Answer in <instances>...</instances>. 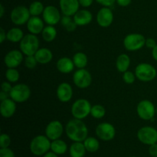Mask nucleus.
<instances>
[{"mask_svg": "<svg viewBox=\"0 0 157 157\" xmlns=\"http://www.w3.org/2000/svg\"><path fill=\"white\" fill-rule=\"evenodd\" d=\"M65 132L67 137L74 142H84L88 135V129L82 120H70L66 124Z\"/></svg>", "mask_w": 157, "mask_h": 157, "instance_id": "1", "label": "nucleus"}, {"mask_svg": "<svg viewBox=\"0 0 157 157\" xmlns=\"http://www.w3.org/2000/svg\"><path fill=\"white\" fill-rule=\"evenodd\" d=\"M19 43L20 50L25 56L35 55L37 51L39 49V40L38 37L33 34L25 35Z\"/></svg>", "mask_w": 157, "mask_h": 157, "instance_id": "2", "label": "nucleus"}, {"mask_svg": "<svg viewBox=\"0 0 157 157\" xmlns=\"http://www.w3.org/2000/svg\"><path fill=\"white\" fill-rule=\"evenodd\" d=\"M51 140L46 136L38 135L32 139L30 143V150L35 156H42L46 154L51 149Z\"/></svg>", "mask_w": 157, "mask_h": 157, "instance_id": "3", "label": "nucleus"}, {"mask_svg": "<svg viewBox=\"0 0 157 157\" xmlns=\"http://www.w3.org/2000/svg\"><path fill=\"white\" fill-rule=\"evenodd\" d=\"M135 75L139 81L150 82L153 81L157 75L156 69L148 63H140L135 69Z\"/></svg>", "mask_w": 157, "mask_h": 157, "instance_id": "4", "label": "nucleus"}, {"mask_svg": "<svg viewBox=\"0 0 157 157\" xmlns=\"http://www.w3.org/2000/svg\"><path fill=\"white\" fill-rule=\"evenodd\" d=\"M91 104L87 100L81 98L74 102L72 104L71 112L74 118L83 120L90 114Z\"/></svg>", "mask_w": 157, "mask_h": 157, "instance_id": "5", "label": "nucleus"}, {"mask_svg": "<svg viewBox=\"0 0 157 157\" xmlns=\"http://www.w3.org/2000/svg\"><path fill=\"white\" fill-rule=\"evenodd\" d=\"M146 39L147 38L141 34H129L124 38V45L129 52H136L145 46Z\"/></svg>", "mask_w": 157, "mask_h": 157, "instance_id": "6", "label": "nucleus"}, {"mask_svg": "<svg viewBox=\"0 0 157 157\" xmlns=\"http://www.w3.org/2000/svg\"><path fill=\"white\" fill-rule=\"evenodd\" d=\"M9 94L10 98L16 103H23L30 98L31 89L27 84H18L12 87Z\"/></svg>", "mask_w": 157, "mask_h": 157, "instance_id": "7", "label": "nucleus"}, {"mask_svg": "<svg viewBox=\"0 0 157 157\" xmlns=\"http://www.w3.org/2000/svg\"><path fill=\"white\" fill-rule=\"evenodd\" d=\"M136 113L140 119L151 121L156 114V107L153 103L149 100H143L137 104Z\"/></svg>", "mask_w": 157, "mask_h": 157, "instance_id": "8", "label": "nucleus"}, {"mask_svg": "<svg viewBox=\"0 0 157 157\" xmlns=\"http://www.w3.org/2000/svg\"><path fill=\"white\" fill-rule=\"evenodd\" d=\"M31 18L29 9L24 6H18L14 8L10 14V18L12 23L16 25L27 24Z\"/></svg>", "mask_w": 157, "mask_h": 157, "instance_id": "9", "label": "nucleus"}, {"mask_svg": "<svg viewBox=\"0 0 157 157\" xmlns=\"http://www.w3.org/2000/svg\"><path fill=\"white\" fill-rule=\"evenodd\" d=\"M137 138L145 145H153L157 143V130L153 127H141L137 132Z\"/></svg>", "mask_w": 157, "mask_h": 157, "instance_id": "10", "label": "nucleus"}, {"mask_svg": "<svg viewBox=\"0 0 157 157\" xmlns=\"http://www.w3.org/2000/svg\"><path fill=\"white\" fill-rule=\"evenodd\" d=\"M97 136L103 141H110L116 136V129L110 123H101L95 130Z\"/></svg>", "mask_w": 157, "mask_h": 157, "instance_id": "11", "label": "nucleus"}, {"mask_svg": "<svg viewBox=\"0 0 157 157\" xmlns=\"http://www.w3.org/2000/svg\"><path fill=\"white\" fill-rule=\"evenodd\" d=\"M73 82L78 88L85 89L91 84L92 76L85 68L78 69L73 75Z\"/></svg>", "mask_w": 157, "mask_h": 157, "instance_id": "12", "label": "nucleus"}, {"mask_svg": "<svg viewBox=\"0 0 157 157\" xmlns=\"http://www.w3.org/2000/svg\"><path fill=\"white\" fill-rule=\"evenodd\" d=\"M43 20L48 25H55L61 21V16L59 10L54 6H48L42 13Z\"/></svg>", "mask_w": 157, "mask_h": 157, "instance_id": "13", "label": "nucleus"}, {"mask_svg": "<svg viewBox=\"0 0 157 157\" xmlns=\"http://www.w3.org/2000/svg\"><path fill=\"white\" fill-rule=\"evenodd\" d=\"M64 127L59 121H52L45 128V136L51 140L60 139L63 134Z\"/></svg>", "mask_w": 157, "mask_h": 157, "instance_id": "14", "label": "nucleus"}, {"mask_svg": "<svg viewBox=\"0 0 157 157\" xmlns=\"http://www.w3.org/2000/svg\"><path fill=\"white\" fill-rule=\"evenodd\" d=\"M24 54L18 50H12L4 57V63L8 68H16L23 61Z\"/></svg>", "mask_w": 157, "mask_h": 157, "instance_id": "15", "label": "nucleus"}, {"mask_svg": "<svg viewBox=\"0 0 157 157\" xmlns=\"http://www.w3.org/2000/svg\"><path fill=\"white\" fill-rule=\"evenodd\" d=\"M113 21V13L109 7H103L97 14V22L101 27L107 28Z\"/></svg>", "mask_w": 157, "mask_h": 157, "instance_id": "16", "label": "nucleus"}, {"mask_svg": "<svg viewBox=\"0 0 157 157\" xmlns=\"http://www.w3.org/2000/svg\"><path fill=\"white\" fill-rule=\"evenodd\" d=\"M59 6L63 15L74 16L79 10L80 3L78 0H60Z\"/></svg>", "mask_w": 157, "mask_h": 157, "instance_id": "17", "label": "nucleus"}, {"mask_svg": "<svg viewBox=\"0 0 157 157\" xmlns=\"http://www.w3.org/2000/svg\"><path fill=\"white\" fill-rule=\"evenodd\" d=\"M56 94L61 102L67 103L70 101L73 97V89L68 83H61L57 88Z\"/></svg>", "mask_w": 157, "mask_h": 157, "instance_id": "18", "label": "nucleus"}, {"mask_svg": "<svg viewBox=\"0 0 157 157\" xmlns=\"http://www.w3.org/2000/svg\"><path fill=\"white\" fill-rule=\"evenodd\" d=\"M16 110V102L12 98H7L5 101H1L0 104V112L4 118H10L15 114Z\"/></svg>", "mask_w": 157, "mask_h": 157, "instance_id": "19", "label": "nucleus"}, {"mask_svg": "<svg viewBox=\"0 0 157 157\" xmlns=\"http://www.w3.org/2000/svg\"><path fill=\"white\" fill-rule=\"evenodd\" d=\"M44 20L38 16H32L27 22L28 31L35 35L41 33L44 28Z\"/></svg>", "mask_w": 157, "mask_h": 157, "instance_id": "20", "label": "nucleus"}, {"mask_svg": "<svg viewBox=\"0 0 157 157\" xmlns=\"http://www.w3.org/2000/svg\"><path fill=\"white\" fill-rule=\"evenodd\" d=\"M74 20L78 26H84L90 24L93 20V15L87 9L78 10L74 15Z\"/></svg>", "mask_w": 157, "mask_h": 157, "instance_id": "21", "label": "nucleus"}, {"mask_svg": "<svg viewBox=\"0 0 157 157\" xmlns=\"http://www.w3.org/2000/svg\"><path fill=\"white\" fill-rule=\"evenodd\" d=\"M75 66L73 60L67 58V57H63V58H59L56 64L58 71L62 74H69L72 72Z\"/></svg>", "mask_w": 157, "mask_h": 157, "instance_id": "22", "label": "nucleus"}, {"mask_svg": "<svg viewBox=\"0 0 157 157\" xmlns=\"http://www.w3.org/2000/svg\"><path fill=\"white\" fill-rule=\"evenodd\" d=\"M35 57L36 58L38 63L41 64H46L51 62L53 58V54L50 49L47 48H39L35 54Z\"/></svg>", "mask_w": 157, "mask_h": 157, "instance_id": "23", "label": "nucleus"}, {"mask_svg": "<svg viewBox=\"0 0 157 157\" xmlns=\"http://www.w3.org/2000/svg\"><path fill=\"white\" fill-rule=\"evenodd\" d=\"M130 65V58L127 54H121L117 57L116 61V67L121 73L128 71Z\"/></svg>", "mask_w": 157, "mask_h": 157, "instance_id": "24", "label": "nucleus"}, {"mask_svg": "<svg viewBox=\"0 0 157 157\" xmlns=\"http://www.w3.org/2000/svg\"><path fill=\"white\" fill-rule=\"evenodd\" d=\"M69 152L71 157H84L86 153L84 143L75 142L71 145Z\"/></svg>", "mask_w": 157, "mask_h": 157, "instance_id": "25", "label": "nucleus"}, {"mask_svg": "<svg viewBox=\"0 0 157 157\" xmlns=\"http://www.w3.org/2000/svg\"><path fill=\"white\" fill-rule=\"evenodd\" d=\"M24 36L22 30L19 28H12L7 32V40L12 43L20 42Z\"/></svg>", "mask_w": 157, "mask_h": 157, "instance_id": "26", "label": "nucleus"}, {"mask_svg": "<svg viewBox=\"0 0 157 157\" xmlns=\"http://www.w3.org/2000/svg\"><path fill=\"white\" fill-rule=\"evenodd\" d=\"M51 150L57 155L64 154L67 150V144L64 140H61L60 139L52 140L51 144Z\"/></svg>", "mask_w": 157, "mask_h": 157, "instance_id": "27", "label": "nucleus"}, {"mask_svg": "<svg viewBox=\"0 0 157 157\" xmlns=\"http://www.w3.org/2000/svg\"><path fill=\"white\" fill-rule=\"evenodd\" d=\"M41 37L43 40L46 42H52L57 37V30L54 25H48L44 28L42 32H41Z\"/></svg>", "mask_w": 157, "mask_h": 157, "instance_id": "28", "label": "nucleus"}, {"mask_svg": "<svg viewBox=\"0 0 157 157\" xmlns=\"http://www.w3.org/2000/svg\"><path fill=\"white\" fill-rule=\"evenodd\" d=\"M72 60H73L75 67H78V69L84 68L88 62L87 56L83 52H77L73 56Z\"/></svg>", "mask_w": 157, "mask_h": 157, "instance_id": "29", "label": "nucleus"}, {"mask_svg": "<svg viewBox=\"0 0 157 157\" xmlns=\"http://www.w3.org/2000/svg\"><path fill=\"white\" fill-rule=\"evenodd\" d=\"M84 145L86 150L90 153H95L99 150V141L94 137H87L84 141Z\"/></svg>", "mask_w": 157, "mask_h": 157, "instance_id": "30", "label": "nucleus"}, {"mask_svg": "<svg viewBox=\"0 0 157 157\" xmlns=\"http://www.w3.org/2000/svg\"><path fill=\"white\" fill-rule=\"evenodd\" d=\"M61 24L63 27L67 30V32H74L77 28V24L75 23L74 18H71V16H67V15H64L61 17Z\"/></svg>", "mask_w": 157, "mask_h": 157, "instance_id": "31", "label": "nucleus"}, {"mask_svg": "<svg viewBox=\"0 0 157 157\" xmlns=\"http://www.w3.org/2000/svg\"><path fill=\"white\" fill-rule=\"evenodd\" d=\"M29 12L32 16H38L44 12V5L39 1H35L29 6Z\"/></svg>", "mask_w": 157, "mask_h": 157, "instance_id": "32", "label": "nucleus"}, {"mask_svg": "<svg viewBox=\"0 0 157 157\" xmlns=\"http://www.w3.org/2000/svg\"><path fill=\"white\" fill-rule=\"evenodd\" d=\"M106 110L104 106L101 104H95L92 106L90 110V115L95 119H101L105 116Z\"/></svg>", "mask_w": 157, "mask_h": 157, "instance_id": "33", "label": "nucleus"}, {"mask_svg": "<svg viewBox=\"0 0 157 157\" xmlns=\"http://www.w3.org/2000/svg\"><path fill=\"white\" fill-rule=\"evenodd\" d=\"M19 72L16 68H8L6 71V78L10 83H16L19 79Z\"/></svg>", "mask_w": 157, "mask_h": 157, "instance_id": "34", "label": "nucleus"}, {"mask_svg": "<svg viewBox=\"0 0 157 157\" xmlns=\"http://www.w3.org/2000/svg\"><path fill=\"white\" fill-rule=\"evenodd\" d=\"M136 77L135 74L133 72L130 71H127L123 74V80L124 82L127 84H132L134 83L135 80H136Z\"/></svg>", "mask_w": 157, "mask_h": 157, "instance_id": "35", "label": "nucleus"}, {"mask_svg": "<svg viewBox=\"0 0 157 157\" xmlns=\"http://www.w3.org/2000/svg\"><path fill=\"white\" fill-rule=\"evenodd\" d=\"M37 64H38V61H37L35 55L26 56L25 59V64L26 67H28L29 69H33L36 67Z\"/></svg>", "mask_w": 157, "mask_h": 157, "instance_id": "36", "label": "nucleus"}, {"mask_svg": "<svg viewBox=\"0 0 157 157\" xmlns=\"http://www.w3.org/2000/svg\"><path fill=\"white\" fill-rule=\"evenodd\" d=\"M11 144V138L6 133H2L0 136V147L8 148Z\"/></svg>", "mask_w": 157, "mask_h": 157, "instance_id": "37", "label": "nucleus"}, {"mask_svg": "<svg viewBox=\"0 0 157 157\" xmlns=\"http://www.w3.org/2000/svg\"><path fill=\"white\" fill-rule=\"evenodd\" d=\"M0 157H15V153L9 147L1 148L0 149Z\"/></svg>", "mask_w": 157, "mask_h": 157, "instance_id": "38", "label": "nucleus"}, {"mask_svg": "<svg viewBox=\"0 0 157 157\" xmlns=\"http://www.w3.org/2000/svg\"><path fill=\"white\" fill-rule=\"evenodd\" d=\"M95 1L104 7H110L114 4L115 2H117V0H95Z\"/></svg>", "mask_w": 157, "mask_h": 157, "instance_id": "39", "label": "nucleus"}, {"mask_svg": "<svg viewBox=\"0 0 157 157\" xmlns=\"http://www.w3.org/2000/svg\"><path fill=\"white\" fill-rule=\"evenodd\" d=\"M12 87H13V86H12V84H11V83L9 82V81H4V82L2 84L1 87L2 91L9 94V92H10L11 90H12Z\"/></svg>", "mask_w": 157, "mask_h": 157, "instance_id": "40", "label": "nucleus"}, {"mask_svg": "<svg viewBox=\"0 0 157 157\" xmlns=\"http://www.w3.org/2000/svg\"><path fill=\"white\" fill-rule=\"evenodd\" d=\"M156 44H156V41H155V39H153V38H147V39H146L145 45L147 46L148 48H150V49L154 48L156 46Z\"/></svg>", "mask_w": 157, "mask_h": 157, "instance_id": "41", "label": "nucleus"}, {"mask_svg": "<svg viewBox=\"0 0 157 157\" xmlns=\"http://www.w3.org/2000/svg\"><path fill=\"white\" fill-rule=\"evenodd\" d=\"M149 153L152 157H157V144H154L150 146Z\"/></svg>", "mask_w": 157, "mask_h": 157, "instance_id": "42", "label": "nucleus"}, {"mask_svg": "<svg viewBox=\"0 0 157 157\" xmlns=\"http://www.w3.org/2000/svg\"><path fill=\"white\" fill-rule=\"evenodd\" d=\"M78 1H79L80 6H83L84 8H87L91 6L94 0H78Z\"/></svg>", "mask_w": 157, "mask_h": 157, "instance_id": "43", "label": "nucleus"}, {"mask_svg": "<svg viewBox=\"0 0 157 157\" xmlns=\"http://www.w3.org/2000/svg\"><path fill=\"white\" fill-rule=\"evenodd\" d=\"M6 39H7V33L5 32L3 28H1L0 29V42L3 43Z\"/></svg>", "mask_w": 157, "mask_h": 157, "instance_id": "44", "label": "nucleus"}, {"mask_svg": "<svg viewBox=\"0 0 157 157\" xmlns=\"http://www.w3.org/2000/svg\"><path fill=\"white\" fill-rule=\"evenodd\" d=\"M132 0H117V2L120 6L122 7H127L131 3Z\"/></svg>", "mask_w": 157, "mask_h": 157, "instance_id": "45", "label": "nucleus"}, {"mask_svg": "<svg viewBox=\"0 0 157 157\" xmlns=\"http://www.w3.org/2000/svg\"><path fill=\"white\" fill-rule=\"evenodd\" d=\"M7 98H8V93L2 90L1 93H0V101H5V100L7 99Z\"/></svg>", "mask_w": 157, "mask_h": 157, "instance_id": "46", "label": "nucleus"}, {"mask_svg": "<svg viewBox=\"0 0 157 157\" xmlns=\"http://www.w3.org/2000/svg\"><path fill=\"white\" fill-rule=\"evenodd\" d=\"M152 56H153V59L157 61V44L154 48L152 49Z\"/></svg>", "mask_w": 157, "mask_h": 157, "instance_id": "47", "label": "nucleus"}, {"mask_svg": "<svg viewBox=\"0 0 157 157\" xmlns=\"http://www.w3.org/2000/svg\"><path fill=\"white\" fill-rule=\"evenodd\" d=\"M44 157H58L56 153H53V152H48L46 154L44 155Z\"/></svg>", "mask_w": 157, "mask_h": 157, "instance_id": "48", "label": "nucleus"}, {"mask_svg": "<svg viewBox=\"0 0 157 157\" xmlns=\"http://www.w3.org/2000/svg\"><path fill=\"white\" fill-rule=\"evenodd\" d=\"M4 13H5V8L4 6H3V5H0V17L1 18H2L3 15H4Z\"/></svg>", "mask_w": 157, "mask_h": 157, "instance_id": "49", "label": "nucleus"}, {"mask_svg": "<svg viewBox=\"0 0 157 157\" xmlns=\"http://www.w3.org/2000/svg\"><path fill=\"white\" fill-rule=\"evenodd\" d=\"M131 157H136V156H131Z\"/></svg>", "mask_w": 157, "mask_h": 157, "instance_id": "50", "label": "nucleus"}]
</instances>
